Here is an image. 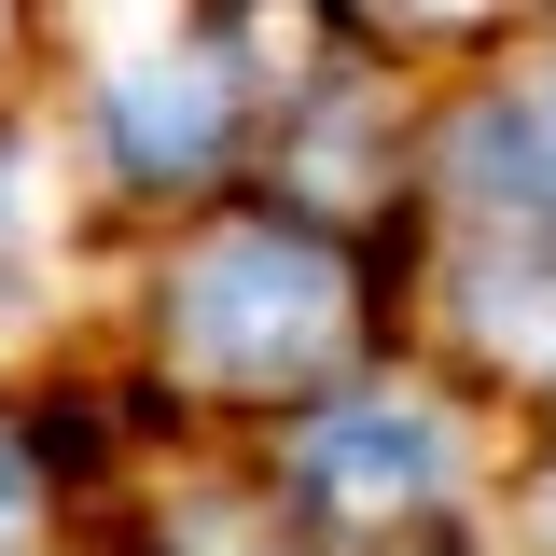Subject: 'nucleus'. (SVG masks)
Listing matches in <instances>:
<instances>
[{
  "label": "nucleus",
  "instance_id": "obj_3",
  "mask_svg": "<svg viewBox=\"0 0 556 556\" xmlns=\"http://www.w3.org/2000/svg\"><path fill=\"white\" fill-rule=\"evenodd\" d=\"M98 126H112V153H126L139 181H195V167H223V139H237V70L153 28V42H126V56H112Z\"/></svg>",
  "mask_w": 556,
  "mask_h": 556
},
{
  "label": "nucleus",
  "instance_id": "obj_2",
  "mask_svg": "<svg viewBox=\"0 0 556 556\" xmlns=\"http://www.w3.org/2000/svg\"><path fill=\"white\" fill-rule=\"evenodd\" d=\"M292 486L334 515V529H404L459 486V417L431 390H348L292 431Z\"/></svg>",
  "mask_w": 556,
  "mask_h": 556
},
{
  "label": "nucleus",
  "instance_id": "obj_6",
  "mask_svg": "<svg viewBox=\"0 0 556 556\" xmlns=\"http://www.w3.org/2000/svg\"><path fill=\"white\" fill-rule=\"evenodd\" d=\"M14 515H28V445L0 431V529H14Z\"/></svg>",
  "mask_w": 556,
  "mask_h": 556
},
{
  "label": "nucleus",
  "instance_id": "obj_7",
  "mask_svg": "<svg viewBox=\"0 0 556 556\" xmlns=\"http://www.w3.org/2000/svg\"><path fill=\"white\" fill-rule=\"evenodd\" d=\"M543 529H556V486H543Z\"/></svg>",
  "mask_w": 556,
  "mask_h": 556
},
{
  "label": "nucleus",
  "instance_id": "obj_1",
  "mask_svg": "<svg viewBox=\"0 0 556 556\" xmlns=\"http://www.w3.org/2000/svg\"><path fill=\"white\" fill-rule=\"evenodd\" d=\"M348 348V265L292 223H237L167 278V362L195 390H306Z\"/></svg>",
  "mask_w": 556,
  "mask_h": 556
},
{
  "label": "nucleus",
  "instance_id": "obj_4",
  "mask_svg": "<svg viewBox=\"0 0 556 556\" xmlns=\"http://www.w3.org/2000/svg\"><path fill=\"white\" fill-rule=\"evenodd\" d=\"M445 167H459V195H473V208L556 223V70H529V84L473 98V112H459V139H445Z\"/></svg>",
  "mask_w": 556,
  "mask_h": 556
},
{
  "label": "nucleus",
  "instance_id": "obj_5",
  "mask_svg": "<svg viewBox=\"0 0 556 556\" xmlns=\"http://www.w3.org/2000/svg\"><path fill=\"white\" fill-rule=\"evenodd\" d=\"M28 278H42V195H28V167L0 153V320L28 306Z\"/></svg>",
  "mask_w": 556,
  "mask_h": 556
}]
</instances>
